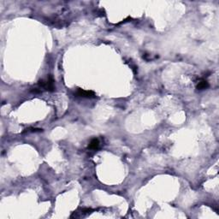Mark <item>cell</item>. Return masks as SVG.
Returning a JSON list of instances; mask_svg holds the SVG:
<instances>
[{
	"mask_svg": "<svg viewBox=\"0 0 219 219\" xmlns=\"http://www.w3.org/2000/svg\"><path fill=\"white\" fill-rule=\"evenodd\" d=\"M39 86L40 88H43L44 90H47V91H50V92H52L55 88H54V81H53V79L50 76L47 78V80H42V81H39Z\"/></svg>",
	"mask_w": 219,
	"mask_h": 219,
	"instance_id": "obj_1",
	"label": "cell"
},
{
	"mask_svg": "<svg viewBox=\"0 0 219 219\" xmlns=\"http://www.w3.org/2000/svg\"><path fill=\"white\" fill-rule=\"evenodd\" d=\"M76 94L80 97H84V98H93L95 97V93L92 91H85L81 88L78 89Z\"/></svg>",
	"mask_w": 219,
	"mask_h": 219,
	"instance_id": "obj_2",
	"label": "cell"
},
{
	"mask_svg": "<svg viewBox=\"0 0 219 219\" xmlns=\"http://www.w3.org/2000/svg\"><path fill=\"white\" fill-rule=\"evenodd\" d=\"M88 147H89L90 149H92V150L98 149V148L99 147V140H98V139H93V140H92V141L90 142Z\"/></svg>",
	"mask_w": 219,
	"mask_h": 219,
	"instance_id": "obj_3",
	"label": "cell"
},
{
	"mask_svg": "<svg viewBox=\"0 0 219 219\" xmlns=\"http://www.w3.org/2000/svg\"><path fill=\"white\" fill-rule=\"evenodd\" d=\"M209 87V84H208V82L206 81H204V80H202V81H200L199 83H198V85H197V89L198 90H203V89H205V88H207Z\"/></svg>",
	"mask_w": 219,
	"mask_h": 219,
	"instance_id": "obj_4",
	"label": "cell"
}]
</instances>
